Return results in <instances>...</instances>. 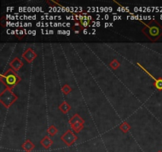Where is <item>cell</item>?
<instances>
[{
  "mask_svg": "<svg viewBox=\"0 0 162 152\" xmlns=\"http://www.w3.org/2000/svg\"><path fill=\"white\" fill-rule=\"evenodd\" d=\"M144 27L142 32L151 41H156L162 36V25L156 20L149 21L148 23L142 22Z\"/></svg>",
  "mask_w": 162,
  "mask_h": 152,
  "instance_id": "6da1fadb",
  "label": "cell"
},
{
  "mask_svg": "<svg viewBox=\"0 0 162 152\" xmlns=\"http://www.w3.org/2000/svg\"><path fill=\"white\" fill-rule=\"evenodd\" d=\"M0 80L7 89L12 90V89H13V87L21 82V78L19 77L15 71L10 68L8 69L5 73L1 75Z\"/></svg>",
  "mask_w": 162,
  "mask_h": 152,
  "instance_id": "7a4b0ae2",
  "label": "cell"
},
{
  "mask_svg": "<svg viewBox=\"0 0 162 152\" xmlns=\"http://www.w3.org/2000/svg\"><path fill=\"white\" fill-rule=\"evenodd\" d=\"M18 99V97L10 89L6 88L0 94V102L7 109L10 108Z\"/></svg>",
  "mask_w": 162,
  "mask_h": 152,
  "instance_id": "3957f363",
  "label": "cell"
},
{
  "mask_svg": "<svg viewBox=\"0 0 162 152\" xmlns=\"http://www.w3.org/2000/svg\"><path fill=\"white\" fill-rule=\"evenodd\" d=\"M85 120L80 117L78 113H75L69 120V124L71 127L72 130L76 133H79L84 128Z\"/></svg>",
  "mask_w": 162,
  "mask_h": 152,
  "instance_id": "277c9868",
  "label": "cell"
},
{
  "mask_svg": "<svg viewBox=\"0 0 162 152\" xmlns=\"http://www.w3.org/2000/svg\"><path fill=\"white\" fill-rule=\"evenodd\" d=\"M60 139L66 145L68 146V147H70V146H72L76 142V140L78 139V137L77 135H74L73 131L69 129L65 133H63L61 135Z\"/></svg>",
  "mask_w": 162,
  "mask_h": 152,
  "instance_id": "5b68a950",
  "label": "cell"
},
{
  "mask_svg": "<svg viewBox=\"0 0 162 152\" xmlns=\"http://www.w3.org/2000/svg\"><path fill=\"white\" fill-rule=\"evenodd\" d=\"M37 55L32 48H28L22 54V58L28 64L33 62V60L37 58Z\"/></svg>",
  "mask_w": 162,
  "mask_h": 152,
  "instance_id": "8992f818",
  "label": "cell"
},
{
  "mask_svg": "<svg viewBox=\"0 0 162 152\" xmlns=\"http://www.w3.org/2000/svg\"><path fill=\"white\" fill-rule=\"evenodd\" d=\"M23 64H24L23 62H22L20 59L18 58V57H15V58L13 59L11 62L10 63L9 65H10V68L13 69V71H18L20 70L22 67H23Z\"/></svg>",
  "mask_w": 162,
  "mask_h": 152,
  "instance_id": "52a82bcc",
  "label": "cell"
},
{
  "mask_svg": "<svg viewBox=\"0 0 162 152\" xmlns=\"http://www.w3.org/2000/svg\"><path fill=\"white\" fill-rule=\"evenodd\" d=\"M40 144H41L42 147L45 149V150H48L52 147V144H53V140L51 139V138L49 136H44L40 140Z\"/></svg>",
  "mask_w": 162,
  "mask_h": 152,
  "instance_id": "ba28073f",
  "label": "cell"
},
{
  "mask_svg": "<svg viewBox=\"0 0 162 152\" xmlns=\"http://www.w3.org/2000/svg\"><path fill=\"white\" fill-rule=\"evenodd\" d=\"M22 147L23 150H25V151L30 152L31 150H33L35 148V145H34L29 139H26V140L25 141V143L22 145Z\"/></svg>",
  "mask_w": 162,
  "mask_h": 152,
  "instance_id": "9c48e42d",
  "label": "cell"
},
{
  "mask_svg": "<svg viewBox=\"0 0 162 152\" xmlns=\"http://www.w3.org/2000/svg\"><path fill=\"white\" fill-rule=\"evenodd\" d=\"M58 109H59L63 113H67L71 109V106H70L67 102H63L58 105Z\"/></svg>",
  "mask_w": 162,
  "mask_h": 152,
  "instance_id": "30bf717a",
  "label": "cell"
},
{
  "mask_svg": "<svg viewBox=\"0 0 162 152\" xmlns=\"http://www.w3.org/2000/svg\"><path fill=\"white\" fill-rule=\"evenodd\" d=\"M119 129H120L124 133H127V132L130 130V125L127 122L124 121V123H122V124L119 125Z\"/></svg>",
  "mask_w": 162,
  "mask_h": 152,
  "instance_id": "8fae6325",
  "label": "cell"
},
{
  "mask_svg": "<svg viewBox=\"0 0 162 152\" xmlns=\"http://www.w3.org/2000/svg\"><path fill=\"white\" fill-rule=\"evenodd\" d=\"M154 86L157 90L161 91L162 90V78L160 77L158 79H156L154 82Z\"/></svg>",
  "mask_w": 162,
  "mask_h": 152,
  "instance_id": "7c38bea8",
  "label": "cell"
},
{
  "mask_svg": "<svg viewBox=\"0 0 162 152\" xmlns=\"http://www.w3.org/2000/svg\"><path fill=\"white\" fill-rule=\"evenodd\" d=\"M47 132L48 133V135L52 137V136H55V135L58 133V129H57L54 125H51L48 127Z\"/></svg>",
  "mask_w": 162,
  "mask_h": 152,
  "instance_id": "4fadbf2b",
  "label": "cell"
},
{
  "mask_svg": "<svg viewBox=\"0 0 162 152\" xmlns=\"http://www.w3.org/2000/svg\"><path fill=\"white\" fill-rule=\"evenodd\" d=\"M61 90H62L63 94H64L65 95H67V94H69L72 91V88L68 84H65V85L63 86Z\"/></svg>",
  "mask_w": 162,
  "mask_h": 152,
  "instance_id": "5bb4252c",
  "label": "cell"
},
{
  "mask_svg": "<svg viewBox=\"0 0 162 152\" xmlns=\"http://www.w3.org/2000/svg\"><path fill=\"white\" fill-rule=\"evenodd\" d=\"M109 66H110L111 68H112L113 70H116V69L120 66V63L117 60H113L112 62L109 64Z\"/></svg>",
  "mask_w": 162,
  "mask_h": 152,
  "instance_id": "9a60e30c",
  "label": "cell"
},
{
  "mask_svg": "<svg viewBox=\"0 0 162 152\" xmlns=\"http://www.w3.org/2000/svg\"><path fill=\"white\" fill-rule=\"evenodd\" d=\"M137 65H138V66H139V67H141V68H142V70H143V71H145V73H147V74H148V75H149V77H151V78H152V79H154V81H155V80H156V79H155V78H154V76H153V75H151V74H150V73H149V71H147V70H146V69H145V68H144V67H142V65H141V64H139V63H137Z\"/></svg>",
  "mask_w": 162,
  "mask_h": 152,
  "instance_id": "2e32d148",
  "label": "cell"
},
{
  "mask_svg": "<svg viewBox=\"0 0 162 152\" xmlns=\"http://www.w3.org/2000/svg\"><path fill=\"white\" fill-rule=\"evenodd\" d=\"M81 23H82V27H87L88 26V25H89V22H87V21H83V22H82V20L81 21Z\"/></svg>",
  "mask_w": 162,
  "mask_h": 152,
  "instance_id": "e0dca14e",
  "label": "cell"
},
{
  "mask_svg": "<svg viewBox=\"0 0 162 152\" xmlns=\"http://www.w3.org/2000/svg\"><path fill=\"white\" fill-rule=\"evenodd\" d=\"M87 34V31L86 29H84V34Z\"/></svg>",
  "mask_w": 162,
  "mask_h": 152,
  "instance_id": "ac0fdd59",
  "label": "cell"
},
{
  "mask_svg": "<svg viewBox=\"0 0 162 152\" xmlns=\"http://www.w3.org/2000/svg\"><path fill=\"white\" fill-rule=\"evenodd\" d=\"M157 152H162V151H160V150H159V151H157Z\"/></svg>",
  "mask_w": 162,
  "mask_h": 152,
  "instance_id": "d6986e66",
  "label": "cell"
}]
</instances>
